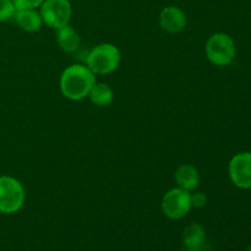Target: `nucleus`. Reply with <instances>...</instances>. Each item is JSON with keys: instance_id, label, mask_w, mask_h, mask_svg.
Returning a JSON list of instances; mask_svg holds the SVG:
<instances>
[{"instance_id": "1", "label": "nucleus", "mask_w": 251, "mask_h": 251, "mask_svg": "<svg viewBox=\"0 0 251 251\" xmlns=\"http://www.w3.org/2000/svg\"><path fill=\"white\" fill-rule=\"evenodd\" d=\"M96 82V75L86 64H73L61 73L59 87L64 97L77 102L88 97Z\"/></svg>"}, {"instance_id": "2", "label": "nucleus", "mask_w": 251, "mask_h": 251, "mask_svg": "<svg viewBox=\"0 0 251 251\" xmlns=\"http://www.w3.org/2000/svg\"><path fill=\"white\" fill-rule=\"evenodd\" d=\"M122 53L113 43H100L93 47L86 56V65L95 75H108L119 68Z\"/></svg>"}, {"instance_id": "3", "label": "nucleus", "mask_w": 251, "mask_h": 251, "mask_svg": "<svg viewBox=\"0 0 251 251\" xmlns=\"http://www.w3.org/2000/svg\"><path fill=\"white\" fill-rule=\"evenodd\" d=\"M205 53L208 61L215 66H228L233 63L237 54L235 43L229 34L218 32L207 39L205 46Z\"/></svg>"}, {"instance_id": "4", "label": "nucleus", "mask_w": 251, "mask_h": 251, "mask_svg": "<svg viewBox=\"0 0 251 251\" xmlns=\"http://www.w3.org/2000/svg\"><path fill=\"white\" fill-rule=\"evenodd\" d=\"M26 201V193L21 181L11 176H0V213L14 215Z\"/></svg>"}, {"instance_id": "5", "label": "nucleus", "mask_w": 251, "mask_h": 251, "mask_svg": "<svg viewBox=\"0 0 251 251\" xmlns=\"http://www.w3.org/2000/svg\"><path fill=\"white\" fill-rule=\"evenodd\" d=\"M191 193L176 186L167 191L161 201V211L167 218L179 221L191 210Z\"/></svg>"}, {"instance_id": "6", "label": "nucleus", "mask_w": 251, "mask_h": 251, "mask_svg": "<svg viewBox=\"0 0 251 251\" xmlns=\"http://www.w3.org/2000/svg\"><path fill=\"white\" fill-rule=\"evenodd\" d=\"M39 12L43 24L50 28L59 29L69 25L73 16V7L69 0H44Z\"/></svg>"}, {"instance_id": "7", "label": "nucleus", "mask_w": 251, "mask_h": 251, "mask_svg": "<svg viewBox=\"0 0 251 251\" xmlns=\"http://www.w3.org/2000/svg\"><path fill=\"white\" fill-rule=\"evenodd\" d=\"M228 176L237 188L251 189V152H239L232 157L228 164Z\"/></svg>"}, {"instance_id": "8", "label": "nucleus", "mask_w": 251, "mask_h": 251, "mask_svg": "<svg viewBox=\"0 0 251 251\" xmlns=\"http://www.w3.org/2000/svg\"><path fill=\"white\" fill-rule=\"evenodd\" d=\"M159 25L168 33H180L186 27V15L180 7L167 6L159 12Z\"/></svg>"}, {"instance_id": "9", "label": "nucleus", "mask_w": 251, "mask_h": 251, "mask_svg": "<svg viewBox=\"0 0 251 251\" xmlns=\"http://www.w3.org/2000/svg\"><path fill=\"white\" fill-rule=\"evenodd\" d=\"M174 180H176V186L193 193L200 184V173L198 168L191 164H181L174 173Z\"/></svg>"}, {"instance_id": "10", "label": "nucleus", "mask_w": 251, "mask_h": 251, "mask_svg": "<svg viewBox=\"0 0 251 251\" xmlns=\"http://www.w3.org/2000/svg\"><path fill=\"white\" fill-rule=\"evenodd\" d=\"M12 19L22 31L28 32V33L39 31L43 26V19L41 16V12L37 11V9L16 10Z\"/></svg>"}, {"instance_id": "11", "label": "nucleus", "mask_w": 251, "mask_h": 251, "mask_svg": "<svg viewBox=\"0 0 251 251\" xmlns=\"http://www.w3.org/2000/svg\"><path fill=\"white\" fill-rule=\"evenodd\" d=\"M56 43L65 53H74L81 46V37L70 25L56 29Z\"/></svg>"}, {"instance_id": "12", "label": "nucleus", "mask_w": 251, "mask_h": 251, "mask_svg": "<svg viewBox=\"0 0 251 251\" xmlns=\"http://www.w3.org/2000/svg\"><path fill=\"white\" fill-rule=\"evenodd\" d=\"M206 240V232L199 223H191L186 226L183 232V244L186 249L199 250Z\"/></svg>"}, {"instance_id": "13", "label": "nucleus", "mask_w": 251, "mask_h": 251, "mask_svg": "<svg viewBox=\"0 0 251 251\" xmlns=\"http://www.w3.org/2000/svg\"><path fill=\"white\" fill-rule=\"evenodd\" d=\"M88 98L97 107H108L114 100V91L108 83L96 82L88 93Z\"/></svg>"}, {"instance_id": "14", "label": "nucleus", "mask_w": 251, "mask_h": 251, "mask_svg": "<svg viewBox=\"0 0 251 251\" xmlns=\"http://www.w3.org/2000/svg\"><path fill=\"white\" fill-rule=\"evenodd\" d=\"M16 12L12 0H0V22H6L14 17Z\"/></svg>"}, {"instance_id": "15", "label": "nucleus", "mask_w": 251, "mask_h": 251, "mask_svg": "<svg viewBox=\"0 0 251 251\" xmlns=\"http://www.w3.org/2000/svg\"><path fill=\"white\" fill-rule=\"evenodd\" d=\"M44 0H12L16 10H24V9H37L41 7Z\"/></svg>"}, {"instance_id": "16", "label": "nucleus", "mask_w": 251, "mask_h": 251, "mask_svg": "<svg viewBox=\"0 0 251 251\" xmlns=\"http://www.w3.org/2000/svg\"><path fill=\"white\" fill-rule=\"evenodd\" d=\"M207 203V196L200 191H193L191 193V207L202 208Z\"/></svg>"}, {"instance_id": "17", "label": "nucleus", "mask_w": 251, "mask_h": 251, "mask_svg": "<svg viewBox=\"0 0 251 251\" xmlns=\"http://www.w3.org/2000/svg\"><path fill=\"white\" fill-rule=\"evenodd\" d=\"M184 251H199V250H190V249H186V250H184Z\"/></svg>"}, {"instance_id": "18", "label": "nucleus", "mask_w": 251, "mask_h": 251, "mask_svg": "<svg viewBox=\"0 0 251 251\" xmlns=\"http://www.w3.org/2000/svg\"><path fill=\"white\" fill-rule=\"evenodd\" d=\"M248 251H251V245H250L249 248H248Z\"/></svg>"}]
</instances>
